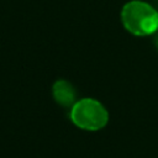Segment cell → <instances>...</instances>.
I'll use <instances>...</instances> for the list:
<instances>
[{
	"label": "cell",
	"mask_w": 158,
	"mask_h": 158,
	"mask_svg": "<svg viewBox=\"0 0 158 158\" xmlns=\"http://www.w3.org/2000/svg\"><path fill=\"white\" fill-rule=\"evenodd\" d=\"M121 23L133 36L144 37L158 32V11L146 1L131 0L121 9Z\"/></svg>",
	"instance_id": "1"
},
{
	"label": "cell",
	"mask_w": 158,
	"mask_h": 158,
	"mask_svg": "<svg viewBox=\"0 0 158 158\" xmlns=\"http://www.w3.org/2000/svg\"><path fill=\"white\" fill-rule=\"evenodd\" d=\"M72 122L85 131H99L109 122V112L106 107L93 98L77 100L70 107Z\"/></svg>",
	"instance_id": "2"
},
{
	"label": "cell",
	"mask_w": 158,
	"mask_h": 158,
	"mask_svg": "<svg viewBox=\"0 0 158 158\" xmlns=\"http://www.w3.org/2000/svg\"><path fill=\"white\" fill-rule=\"evenodd\" d=\"M52 95L54 101L63 107H72L77 101V90L65 79H58L53 83Z\"/></svg>",
	"instance_id": "3"
},
{
	"label": "cell",
	"mask_w": 158,
	"mask_h": 158,
	"mask_svg": "<svg viewBox=\"0 0 158 158\" xmlns=\"http://www.w3.org/2000/svg\"><path fill=\"white\" fill-rule=\"evenodd\" d=\"M156 47H157V49H158V32L156 33Z\"/></svg>",
	"instance_id": "4"
}]
</instances>
